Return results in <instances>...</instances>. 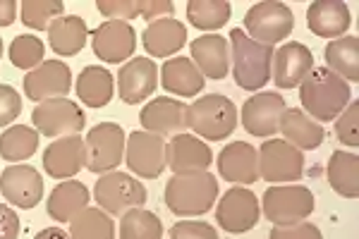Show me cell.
<instances>
[{"label": "cell", "instance_id": "cell-1", "mask_svg": "<svg viewBox=\"0 0 359 239\" xmlns=\"http://www.w3.org/2000/svg\"><path fill=\"white\" fill-rule=\"evenodd\" d=\"M350 84L328 67H314L299 84V101L311 120L331 122L350 106Z\"/></svg>", "mask_w": 359, "mask_h": 239}, {"label": "cell", "instance_id": "cell-2", "mask_svg": "<svg viewBox=\"0 0 359 239\" xmlns=\"http://www.w3.org/2000/svg\"><path fill=\"white\" fill-rule=\"evenodd\" d=\"M165 206L180 218H192L211 211L218 199V179L211 172L172 175L165 184Z\"/></svg>", "mask_w": 359, "mask_h": 239}, {"label": "cell", "instance_id": "cell-3", "mask_svg": "<svg viewBox=\"0 0 359 239\" xmlns=\"http://www.w3.org/2000/svg\"><path fill=\"white\" fill-rule=\"evenodd\" d=\"M230 53H233V77L245 91H259L269 84L273 65V46L252 41L245 29L230 32Z\"/></svg>", "mask_w": 359, "mask_h": 239}, {"label": "cell", "instance_id": "cell-4", "mask_svg": "<svg viewBox=\"0 0 359 239\" xmlns=\"http://www.w3.org/2000/svg\"><path fill=\"white\" fill-rule=\"evenodd\" d=\"M187 127L206 142H225L237 127V108L223 93H208L187 106Z\"/></svg>", "mask_w": 359, "mask_h": 239}, {"label": "cell", "instance_id": "cell-5", "mask_svg": "<svg viewBox=\"0 0 359 239\" xmlns=\"http://www.w3.org/2000/svg\"><path fill=\"white\" fill-rule=\"evenodd\" d=\"M245 29L247 36L257 43L276 46L285 41L294 29V15L285 3L276 0H264L249 8L245 15Z\"/></svg>", "mask_w": 359, "mask_h": 239}, {"label": "cell", "instance_id": "cell-6", "mask_svg": "<svg viewBox=\"0 0 359 239\" xmlns=\"http://www.w3.org/2000/svg\"><path fill=\"white\" fill-rule=\"evenodd\" d=\"M264 215L273 225H290L314 213V194L302 184H273L264 194Z\"/></svg>", "mask_w": 359, "mask_h": 239}, {"label": "cell", "instance_id": "cell-7", "mask_svg": "<svg viewBox=\"0 0 359 239\" xmlns=\"http://www.w3.org/2000/svg\"><path fill=\"white\" fill-rule=\"evenodd\" d=\"M96 203L101 211L111 215H125L132 208H144L147 203V186L127 172H106L96 182Z\"/></svg>", "mask_w": 359, "mask_h": 239}, {"label": "cell", "instance_id": "cell-8", "mask_svg": "<svg viewBox=\"0 0 359 239\" xmlns=\"http://www.w3.org/2000/svg\"><path fill=\"white\" fill-rule=\"evenodd\" d=\"M125 132L115 122H101L86 134L84 151H86V170L106 175L113 172L125 161Z\"/></svg>", "mask_w": 359, "mask_h": 239}, {"label": "cell", "instance_id": "cell-9", "mask_svg": "<svg viewBox=\"0 0 359 239\" xmlns=\"http://www.w3.org/2000/svg\"><path fill=\"white\" fill-rule=\"evenodd\" d=\"M259 153V177L271 184L299 182L304 175V153L285 139H266Z\"/></svg>", "mask_w": 359, "mask_h": 239}, {"label": "cell", "instance_id": "cell-10", "mask_svg": "<svg viewBox=\"0 0 359 239\" xmlns=\"http://www.w3.org/2000/svg\"><path fill=\"white\" fill-rule=\"evenodd\" d=\"M32 125L43 137H53V139L72 137V134H79L84 130L86 115L74 101L53 98V101H43L34 108Z\"/></svg>", "mask_w": 359, "mask_h": 239}, {"label": "cell", "instance_id": "cell-11", "mask_svg": "<svg viewBox=\"0 0 359 239\" xmlns=\"http://www.w3.org/2000/svg\"><path fill=\"white\" fill-rule=\"evenodd\" d=\"M125 163L137 177L156 179L168 168V142L151 132H132L125 142Z\"/></svg>", "mask_w": 359, "mask_h": 239}, {"label": "cell", "instance_id": "cell-12", "mask_svg": "<svg viewBox=\"0 0 359 239\" xmlns=\"http://www.w3.org/2000/svg\"><path fill=\"white\" fill-rule=\"evenodd\" d=\"M259 199L247 186H233L223 194V199L216 206V220L230 235H245L254 230L259 223Z\"/></svg>", "mask_w": 359, "mask_h": 239}, {"label": "cell", "instance_id": "cell-13", "mask_svg": "<svg viewBox=\"0 0 359 239\" xmlns=\"http://www.w3.org/2000/svg\"><path fill=\"white\" fill-rule=\"evenodd\" d=\"M91 48L98 60L115 65V62H125L127 57L135 55L137 48V32L132 25L118 20H108L98 25L91 34Z\"/></svg>", "mask_w": 359, "mask_h": 239}, {"label": "cell", "instance_id": "cell-14", "mask_svg": "<svg viewBox=\"0 0 359 239\" xmlns=\"http://www.w3.org/2000/svg\"><path fill=\"white\" fill-rule=\"evenodd\" d=\"M285 98L273 91H262L247 98L242 106V127L252 137H273L280 125V115L285 113Z\"/></svg>", "mask_w": 359, "mask_h": 239}, {"label": "cell", "instance_id": "cell-15", "mask_svg": "<svg viewBox=\"0 0 359 239\" xmlns=\"http://www.w3.org/2000/svg\"><path fill=\"white\" fill-rule=\"evenodd\" d=\"M158 89V65L151 57H132L118 69V93L127 106H139Z\"/></svg>", "mask_w": 359, "mask_h": 239}, {"label": "cell", "instance_id": "cell-16", "mask_svg": "<svg viewBox=\"0 0 359 239\" xmlns=\"http://www.w3.org/2000/svg\"><path fill=\"white\" fill-rule=\"evenodd\" d=\"M0 194L17 208H34L43 199V177L32 165H8L0 172Z\"/></svg>", "mask_w": 359, "mask_h": 239}, {"label": "cell", "instance_id": "cell-17", "mask_svg": "<svg viewBox=\"0 0 359 239\" xmlns=\"http://www.w3.org/2000/svg\"><path fill=\"white\" fill-rule=\"evenodd\" d=\"M311 69H314V53L299 41H287L278 50H273L271 77H273L278 89L299 86Z\"/></svg>", "mask_w": 359, "mask_h": 239}, {"label": "cell", "instance_id": "cell-18", "mask_svg": "<svg viewBox=\"0 0 359 239\" xmlns=\"http://www.w3.org/2000/svg\"><path fill=\"white\" fill-rule=\"evenodd\" d=\"M69 91H72V72L60 60H46L25 77V93L36 103L65 98Z\"/></svg>", "mask_w": 359, "mask_h": 239}, {"label": "cell", "instance_id": "cell-19", "mask_svg": "<svg viewBox=\"0 0 359 239\" xmlns=\"http://www.w3.org/2000/svg\"><path fill=\"white\" fill-rule=\"evenodd\" d=\"M86 165L84 139L79 134L60 137L43 151V170L53 179H72Z\"/></svg>", "mask_w": 359, "mask_h": 239}, {"label": "cell", "instance_id": "cell-20", "mask_svg": "<svg viewBox=\"0 0 359 239\" xmlns=\"http://www.w3.org/2000/svg\"><path fill=\"white\" fill-rule=\"evenodd\" d=\"M184 113H187L184 103L170 96H158L142 108L139 122L144 125V132L158 134V137H175V134H182L187 130Z\"/></svg>", "mask_w": 359, "mask_h": 239}, {"label": "cell", "instance_id": "cell-21", "mask_svg": "<svg viewBox=\"0 0 359 239\" xmlns=\"http://www.w3.org/2000/svg\"><path fill=\"white\" fill-rule=\"evenodd\" d=\"M213 163L211 146L192 134H175L168 142V168L175 175L206 172Z\"/></svg>", "mask_w": 359, "mask_h": 239}, {"label": "cell", "instance_id": "cell-22", "mask_svg": "<svg viewBox=\"0 0 359 239\" xmlns=\"http://www.w3.org/2000/svg\"><path fill=\"white\" fill-rule=\"evenodd\" d=\"M218 172L235 184H254L259 179V153L252 144L233 142L218 153Z\"/></svg>", "mask_w": 359, "mask_h": 239}, {"label": "cell", "instance_id": "cell-23", "mask_svg": "<svg viewBox=\"0 0 359 239\" xmlns=\"http://www.w3.org/2000/svg\"><path fill=\"white\" fill-rule=\"evenodd\" d=\"M189 60L199 67L208 79H225L230 72V43L221 34H204L192 41V57Z\"/></svg>", "mask_w": 359, "mask_h": 239}, {"label": "cell", "instance_id": "cell-24", "mask_svg": "<svg viewBox=\"0 0 359 239\" xmlns=\"http://www.w3.org/2000/svg\"><path fill=\"white\" fill-rule=\"evenodd\" d=\"M350 8L343 0H316L306 10V25L321 39H340L350 29Z\"/></svg>", "mask_w": 359, "mask_h": 239}, {"label": "cell", "instance_id": "cell-25", "mask_svg": "<svg viewBox=\"0 0 359 239\" xmlns=\"http://www.w3.org/2000/svg\"><path fill=\"white\" fill-rule=\"evenodd\" d=\"M278 132H283L285 142L299 151H316L326 139V130L299 108H285V113L280 115Z\"/></svg>", "mask_w": 359, "mask_h": 239}, {"label": "cell", "instance_id": "cell-26", "mask_svg": "<svg viewBox=\"0 0 359 239\" xmlns=\"http://www.w3.org/2000/svg\"><path fill=\"white\" fill-rule=\"evenodd\" d=\"M144 50L154 57H168L177 53L184 43H187V29L175 17H165V20L151 22L142 34Z\"/></svg>", "mask_w": 359, "mask_h": 239}, {"label": "cell", "instance_id": "cell-27", "mask_svg": "<svg viewBox=\"0 0 359 239\" xmlns=\"http://www.w3.org/2000/svg\"><path fill=\"white\" fill-rule=\"evenodd\" d=\"M161 86L177 96L192 98L204 89V74L189 57L177 55L161 65Z\"/></svg>", "mask_w": 359, "mask_h": 239}, {"label": "cell", "instance_id": "cell-28", "mask_svg": "<svg viewBox=\"0 0 359 239\" xmlns=\"http://www.w3.org/2000/svg\"><path fill=\"white\" fill-rule=\"evenodd\" d=\"M89 208V189L77 179H65L50 191L46 211L57 223H69L77 213Z\"/></svg>", "mask_w": 359, "mask_h": 239}, {"label": "cell", "instance_id": "cell-29", "mask_svg": "<svg viewBox=\"0 0 359 239\" xmlns=\"http://www.w3.org/2000/svg\"><path fill=\"white\" fill-rule=\"evenodd\" d=\"M48 43L57 55H77L84 48L86 36H89V29L86 22L77 15H62L48 25Z\"/></svg>", "mask_w": 359, "mask_h": 239}, {"label": "cell", "instance_id": "cell-30", "mask_svg": "<svg viewBox=\"0 0 359 239\" xmlns=\"http://www.w3.org/2000/svg\"><path fill=\"white\" fill-rule=\"evenodd\" d=\"M77 98L89 108H103L111 103L113 93H115V79L106 67H96L89 65L77 74Z\"/></svg>", "mask_w": 359, "mask_h": 239}, {"label": "cell", "instance_id": "cell-31", "mask_svg": "<svg viewBox=\"0 0 359 239\" xmlns=\"http://www.w3.org/2000/svg\"><path fill=\"white\" fill-rule=\"evenodd\" d=\"M328 184L335 194L345 199H357L359 196V158L350 151H333L331 161L326 165Z\"/></svg>", "mask_w": 359, "mask_h": 239}, {"label": "cell", "instance_id": "cell-32", "mask_svg": "<svg viewBox=\"0 0 359 239\" xmlns=\"http://www.w3.org/2000/svg\"><path fill=\"white\" fill-rule=\"evenodd\" d=\"M323 57L331 72L345 81L359 79V39L357 36H340L333 39L331 43L323 48Z\"/></svg>", "mask_w": 359, "mask_h": 239}, {"label": "cell", "instance_id": "cell-33", "mask_svg": "<svg viewBox=\"0 0 359 239\" xmlns=\"http://www.w3.org/2000/svg\"><path fill=\"white\" fill-rule=\"evenodd\" d=\"M39 149V132L27 125H13L0 134V158L5 163L29 161Z\"/></svg>", "mask_w": 359, "mask_h": 239}, {"label": "cell", "instance_id": "cell-34", "mask_svg": "<svg viewBox=\"0 0 359 239\" xmlns=\"http://www.w3.org/2000/svg\"><path fill=\"white\" fill-rule=\"evenodd\" d=\"M69 239H115V223L101 208H84L69 220Z\"/></svg>", "mask_w": 359, "mask_h": 239}, {"label": "cell", "instance_id": "cell-35", "mask_svg": "<svg viewBox=\"0 0 359 239\" xmlns=\"http://www.w3.org/2000/svg\"><path fill=\"white\" fill-rule=\"evenodd\" d=\"M233 5L225 0H189L187 3V20L194 29L201 32H216L230 22Z\"/></svg>", "mask_w": 359, "mask_h": 239}, {"label": "cell", "instance_id": "cell-36", "mask_svg": "<svg viewBox=\"0 0 359 239\" xmlns=\"http://www.w3.org/2000/svg\"><path fill=\"white\" fill-rule=\"evenodd\" d=\"M163 223L147 208H132L120 220V239H161Z\"/></svg>", "mask_w": 359, "mask_h": 239}, {"label": "cell", "instance_id": "cell-37", "mask_svg": "<svg viewBox=\"0 0 359 239\" xmlns=\"http://www.w3.org/2000/svg\"><path fill=\"white\" fill-rule=\"evenodd\" d=\"M62 10H65L62 0H25L20 5V15L25 27L36 29V32L48 29L50 22L62 17Z\"/></svg>", "mask_w": 359, "mask_h": 239}, {"label": "cell", "instance_id": "cell-38", "mask_svg": "<svg viewBox=\"0 0 359 239\" xmlns=\"http://www.w3.org/2000/svg\"><path fill=\"white\" fill-rule=\"evenodd\" d=\"M43 43L34 34H22L10 43V62L20 69H34L43 62Z\"/></svg>", "mask_w": 359, "mask_h": 239}, {"label": "cell", "instance_id": "cell-39", "mask_svg": "<svg viewBox=\"0 0 359 239\" xmlns=\"http://www.w3.org/2000/svg\"><path fill=\"white\" fill-rule=\"evenodd\" d=\"M335 137L340 144L357 149L359 146V101H352L343 113L335 118Z\"/></svg>", "mask_w": 359, "mask_h": 239}, {"label": "cell", "instance_id": "cell-40", "mask_svg": "<svg viewBox=\"0 0 359 239\" xmlns=\"http://www.w3.org/2000/svg\"><path fill=\"white\" fill-rule=\"evenodd\" d=\"M96 10L108 20H135L142 17V0H96Z\"/></svg>", "mask_w": 359, "mask_h": 239}, {"label": "cell", "instance_id": "cell-41", "mask_svg": "<svg viewBox=\"0 0 359 239\" xmlns=\"http://www.w3.org/2000/svg\"><path fill=\"white\" fill-rule=\"evenodd\" d=\"M170 239H218V232L206 220H180L170 227Z\"/></svg>", "mask_w": 359, "mask_h": 239}, {"label": "cell", "instance_id": "cell-42", "mask_svg": "<svg viewBox=\"0 0 359 239\" xmlns=\"http://www.w3.org/2000/svg\"><path fill=\"white\" fill-rule=\"evenodd\" d=\"M22 115L20 91L10 84H0V127H8Z\"/></svg>", "mask_w": 359, "mask_h": 239}, {"label": "cell", "instance_id": "cell-43", "mask_svg": "<svg viewBox=\"0 0 359 239\" xmlns=\"http://www.w3.org/2000/svg\"><path fill=\"white\" fill-rule=\"evenodd\" d=\"M269 239H323V237L321 230L314 223L299 220V223H290V225H276L271 230Z\"/></svg>", "mask_w": 359, "mask_h": 239}, {"label": "cell", "instance_id": "cell-44", "mask_svg": "<svg viewBox=\"0 0 359 239\" xmlns=\"http://www.w3.org/2000/svg\"><path fill=\"white\" fill-rule=\"evenodd\" d=\"M175 13V5L170 0H142V17L151 25L156 20H165Z\"/></svg>", "mask_w": 359, "mask_h": 239}, {"label": "cell", "instance_id": "cell-45", "mask_svg": "<svg viewBox=\"0 0 359 239\" xmlns=\"http://www.w3.org/2000/svg\"><path fill=\"white\" fill-rule=\"evenodd\" d=\"M20 215L13 208L0 203V239H17L20 237Z\"/></svg>", "mask_w": 359, "mask_h": 239}, {"label": "cell", "instance_id": "cell-46", "mask_svg": "<svg viewBox=\"0 0 359 239\" xmlns=\"http://www.w3.org/2000/svg\"><path fill=\"white\" fill-rule=\"evenodd\" d=\"M17 17L15 0H0V27H10Z\"/></svg>", "mask_w": 359, "mask_h": 239}, {"label": "cell", "instance_id": "cell-47", "mask_svg": "<svg viewBox=\"0 0 359 239\" xmlns=\"http://www.w3.org/2000/svg\"><path fill=\"white\" fill-rule=\"evenodd\" d=\"M34 239H69V235L65 230H60V227H46Z\"/></svg>", "mask_w": 359, "mask_h": 239}, {"label": "cell", "instance_id": "cell-48", "mask_svg": "<svg viewBox=\"0 0 359 239\" xmlns=\"http://www.w3.org/2000/svg\"><path fill=\"white\" fill-rule=\"evenodd\" d=\"M0 57H3V39H0Z\"/></svg>", "mask_w": 359, "mask_h": 239}]
</instances>
